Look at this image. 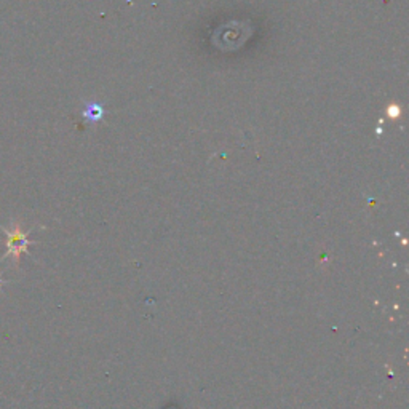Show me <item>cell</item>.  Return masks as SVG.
I'll list each match as a JSON object with an SVG mask.
<instances>
[{
  "mask_svg": "<svg viewBox=\"0 0 409 409\" xmlns=\"http://www.w3.org/2000/svg\"><path fill=\"white\" fill-rule=\"evenodd\" d=\"M0 229L5 232V237H7V241H5V245H7V251H5L4 258L0 259V263L4 261L5 258H13V263L15 265L20 264V258L21 254L28 253V248L29 245H33L34 241L29 240V234L28 232H23V229L20 224H15L13 229H5L4 226H0Z\"/></svg>",
  "mask_w": 409,
  "mask_h": 409,
  "instance_id": "1",
  "label": "cell"
},
{
  "mask_svg": "<svg viewBox=\"0 0 409 409\" xmlns=\"http://www.w3.org/2000/svg\"><path fill=\"white\" fill-rule=\"evenodd\" d=\"M5 283H7V282H5V280H4V278H2V277H0V289H2V287H4V284H5Z\"/></svg>",
  "mask_w": 409,
  "mask_h": 409,
  "instance_id": "3",
  "label": "cell"
},
{
  "mask_svg": "<svg viewBox=\"0 0 409 409\" xmlns=\"http://www.w3.org/2000/svg\"><path fill=\"white\" fill-rule=\"evenodd\" d=\"M83 115L86 117V119H90V120L101 119V115H103V108H101V106H98V104H88V108H86V110L83 113Z\"/></svg>",
  "mask_w": 409,
  "mask_h": 409,
  "instance_id": "2",
  "label": "cell"
}]
</instances>
